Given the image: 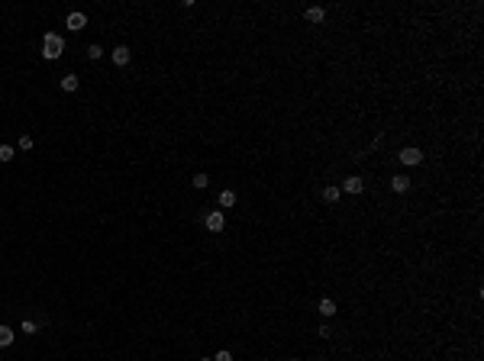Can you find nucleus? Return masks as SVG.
<instances>
[{
	"mask_svg": "<svg viewBox=\"0 0 484 361\" xmlns=\"http://www.w3.org/2000/svg\"><path fill=\"white\" fill-rule=\"evenodd\" d=\"M62 52H65V39L58 32H46V39H42V58L55 62V58H62Z\"/></svg>",
	"mask_w": 484,
	"mask_h": 361,
	"instance_id": "obj_1",
	"label": "nucleus"
},
{
	"mask_svg": "<svg viewBox=\"0 0 484 361\" xmlns=\"http://www.w3.org/2000/svg\"><path fill=\"white\" fill-rule=\"evenodd\" d=\"M400 162L407 165V168H413V165H420V162H423V152H420V148H413V145L400 148Z\"/></svg>",
	"mask_w": 484,
	"mask_h": 361,
	"instance_id": "obj_2",
	"label": "nucleus"
},
{
	"mask_svg": "<svg viewBox=\"0 0 484 361\" xmlns=\"http://www.w3.org/2000/svg\"><path fill=\"white\" fill-rule=\"evenodd\" d=\"M223 226H226V216L220 213V210L207 213V229H210V232H223Z\"/></svg>",
	"mask_w": 484,
	"mask_h": 361,
	"instance_id": "obj_3",
	"label": "nucleus"
},
{
	"mask_svg": "<svg viewBox=\"0 0 484 361\" xmlns=\"http://www.w3.org/2000/svg\"><path fill=\"white\" fill-rule=\"evenodd\" d=\"M65 26H68L71 32H81L87 26V16L84 13H68V20H65Z\"/></svg>",
	"mask_w": 484,
	"mask_h": 361,
	"instance_id": "obj_4",
	"label": "nucleus"
},
{
	"mask_svg": "<svg viewBox=\"0 0 484 361\" xmlns=\"http://www.w3.org/2000/svg\"><path fill=\"white\" fill-rule=\"evenodd\" d=\"M110 58H113V65H120V68H123V65H129V48H126V46H116Z\"/></svg>",
	"mask_w": 484,
	"mask_h": 361,
	"instance_id": "obj_5",
	"label": "nucleus"
},
{
	"mask_svg": "<svg viewBox=\"0 0 484 361\" xmlns=\"http://www.w3.org/2000/svg\"><path fill=\"white\" fill-rule=\"evenodd\" d=\"M342 191H346V193H361V191H365V181H361V177H346Z\"/></svg>",
	"mask_w": 484,
	"mask_h": 361,
	"instance_id": "obj_6",
	"label": "nucleus"
},
{
	"mask_svg": "<svg viewBox=\"0 0 484 361\" xmlns=\"http://www.w3.org/2000/svg\"><path fill=\"white\" fill-rule=\"evenodd\" d=\"M391 187H394L397 193H407V191H410V177H404V174L391 177Z\"/></svg>",
	"mask_w": 484,
	"mask_h": 361,
	"instance_id": "obj_7",
	"label": "nucleus"
},
{
	"mask_svg": "<svg viewBox=\"0 0 484 361\" xmlns=\"http://www.w3.org/2000/svg\"><path fill=\"white\" fill-rule=\"evenodd\" d=\"M310 20V23H323V16H326V10L323 7H307V13H304Z\"/></svg>",
	"mask_w": 484,
	"mask_h": 361,
	"instance_id": "obj_8",
	"label": "nucleus"
},
{
	"mask_svg": "<svg viewBox=\"0 0 484 361\" xmlns=\"http://www.w3.org/2000/svg\"><path fill=\"white\" fill-rule=\"evenodd\" d=\"M62 91L65 94H75L77 91V74H65L62 77Z\"/></svg>",
	"mask_w": 484,
	"mask_h": 361,
	"instance_id": "obj_9",
	"label": "nucleus"
},
{
	"mask_svg": "<svg viewBox=\"0 0 484 361\" xmlns=\"http://www.w3.org/2000/svg\"><path fill=\"white\" fill-rule=\"evenodd\" d=\"M339 193H342V191H339V187H323V200H326V203H339Z\"/></svg>",
	"mask_w": 484,
	"mask_h": 361,
	"instance_id": "obj_10",
	"label": "nucleus"
},
{
	"mask_svg": "<svg viewBox=\"0 0 484 361\" xmlns=\"http://www.w3.org/2000/svg\"><path fill=\"white\" fill-rule=\"evenodd\" d=\"M13 329H10V326H0V345H3V348H7V345H13Z\"/></svg>",
	"mask_w": 484,
	"mask_h": 361,
	"instance_id": "obj_11",
	"label": "nucleus"
},
{
	"mask_svg": "<svg viewBox=\"0 0 484 361\" xmlns=\"http://www.w3.org/2000/svg\"><path fill=\"white\" fill-rule=\"evenodd\" d=\"M320 313H323V316H336V303H332L330 297L320 300Z\"/></svg>",
	"mask_w": 484,
	"mask_h": 361,
	"instance_id": "obj_12",
	"label": "nucleus"
},
{
	"mask_svg": "<svg viewBox=\"0 0 484 361\" xmlns=\"http://www.w3.org/2000/svg\"><path fill=\"white\" fill-rule=\"evenodd\" d=\"M220 207H236V193L223 191V193H220Z\"/></svg>",
	"mask_w": 484,
	"mask_h": 361,
	"instance_id": "obj_13",
	"label": "nucleus"
},
{
	"mask_svg": "<svg viewBox=\"0 0 484 361\" xmlns=\"http://www.w3.org/2000/svg\"><path fill=\"white\" fill-rule=\"evenodd\" d=\"M13 145H0V162H13Z\"/></svg>",
	"mask_w": 484,
	"mask_h": 361,
	"instance_id": "obj_14",
	"label": "nucleus"
},
{
	"mask_svg": "<svg viewBox=\"0 0 484 361\" xmlns=\"http://www.w3.org/2000/svg\"><path fill=\"white\" fill-rule=\"evenodd\" d=\"M191 184L197 187V191H204V187L210 184V177H207V174H194V181H191Z\"/></svg>",
	"mask_w": 484,
	"mask_h": 361,
	"instance_id": "obj_15",
	"label": "nucleus"
},
{
	"mask_svg": "<svg viewBox=\"0 0 484 361\" xmlns=\"http://www.w3.org/2000/svg\"><path fill=\"white\" fill-rule=\"evenodd\" d=\"M23 332H26V336H36V332H39V323H32V319H23Z\"/></svg>",
	"mask_w": 484,
	"mask_h": 361,
	"instance_id": "obj_16",
	"label": "nucleus"
},
{
	"mask_svg": "<svg viewBox=\"0 0 484 361\" xmlns=\"http://www.w3.org/2000/svg\"><path fill=\"white\" fill-rule=\"evenodd\" d=\"M100 55H103V48H100V46H87V58H91V62H97Z\"/></svg>",
	"mask_w": 484,
	"mask_h": 361,
	"instance_id": "obj_17",
	"label": "nucleus"
},
{
	"mask_svg": "<svg viewBox=\"0 0 484 361\" xmlns=\"http://www.w3.org/2000/svg\"><path fill=\"white\" fill-rule=\"evenodd\" d=\"M20 148L29 152V148H32V136H26V132H23V136H20Z\"/></svg>",
	"mask_w": 484,
	"mask_h": 361,
	"instance_id": "obj_18",
	"label": "nucleus"
},
{
	"mask_svg": "<svg viewBox=\"0 0 484 361\" xmlns=\"http://www.w3.org/2000/svg\"><path fill=\"white\" fill-rule=\"evenodd\" d=\"M213 361H232V352H226V348H223V352H216Z\"/></svg>",
	"mask_w": 484,
	"mask_h": 361,
	"instance_id": "obj_19",
	"label": "nucleus"
},
{
	"mask_svg": "<svg viewBox=\"0 0 484 361\" xmlns=\"http://www.w3.org/2000/svg\"><path fill=\"white\" fill-rule=\"evenodd\" d=\"M200 361H213V358H200Z\"/></svg>",
	"mask_w": 484,
	"mask_h": 361,
	"instance_id": "obj_20",
	"label": "nucleus"
},
{
	"mask_svg": "<svg viewBox=\"0 0 484 361\" xmlns=\"http://www.w3.org/2000/svg\"><path fill=\"white\" fill-rule=\"evenodd\" d=\"M287 361H294V358H287Z\"/></svg>",
	"mask_w": 484,
	"mask_h": 361,
	"instance_id": "obj_21",
	"label": "nucleus"
},
{
	"mask_svg": "<svg viewBox=\"0 0 484 361\" xmlns=\"http://www.w3.org/2000/svg\"><path fill=\"white\" fill-rule=\"evenodd\" d=\"M0 361H3V358H0Z\"/></svg>",
	"mask_w": 484,
	"mask_h": 361,
	"instance_id": "obj_22",
	"label": "nucleus"
},
{
	"mask_svg": "<svg viewBox=\"0 0 484 361\" xmlns=\"http://www.w3.org/2000/svg\"><path fill=\"white\" fill-rule=\"evenodd\" d=\"M320 361H323V358H320Z\"/></svg>",
	"mask_w": 484,
	"mask_h": 361,
	"instance_id": "obj_23",
	"label": "nucleus"
}]
</instances>
